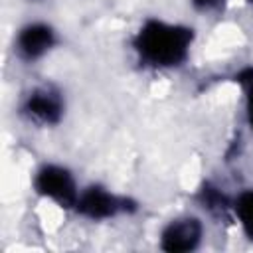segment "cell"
<instances>
[{"label":"cell","mask_w":253,"mask_h":253,"mask_svg":"<svg viewBox=\"0 0 253 253\" xmlns=\"http://www.w3.org/2000/svg\"><path fill=\"white\" fill-rule=\"evenodd\" d=\"M231 211L237 217L243 233L253 239V188L241 190L233 202H231Z\"/></svg>","instance_id":"cell-7"},{"label":"cell","mask_w":253,"mask_h":253,"mask_svg":"<svg viewBox=\"0 0 253 253\" xmlns=\"http://www.w3.org/2000/svg\"><path fill=\"white\" fill-rule=\"evenodd\" d=\"M249 2H251V4H253V0H249Z\"/></svg>","instance_id":"cell-12"},{"label":"cell","mask_w":253,"mask_h":253,"mask_svg":"<svg viewBox=\"0 0 253 253\" xmlns=\"http://www.w3.org/2000/svg\"><path fill=\"white\" fill-rule=\"evenodd\" d=\"M204 221L198 215L182 213L168 219L158 233V247L166 253H190L204 241Z\"/></svg>","instance_id":"cell-6"},{"label":"cell","mask_w":253,"mask_h":253,"mask_svg":"<svg viewBox=\"0 0 253 253\" xmlns=\"http://www.w3.org/2000/svg\"><path fill=\"white\" fill-rule=\"evenodd\" d=\"M67 113V101L61 87L51 81H42L22 95L18 103V115L36 128H55L63 123Z\"/></svg>","instance_id":"cell-2"},{"label":"cell","mask_w":253,"mask_h":253,"mask_svg":"<svg viewBox=\"0 0 253 253\" xmlns=\"http://www.w3.org/2000/svg\"><path fill=\"white\" fill-rule=\"evenodd\" d=\"M192 10L198 12V14H204V16H210V14H215V12H221L227 4V0H188Z\"/></svg>","instance_id":"cell-10"},{"label":"cell","mask_w":253,"mask_h":253,"mask_svg":"<svg viewBox=\"0 0 253 253\" xmlns=\"http://www.w3.org/2000/svg\"><path fill=\"white\" fill-rule=\"evenodd\" d=\"M32 188L40 198L63 210H73L81 192L75 174L65 164L59 162H43L34 172Z\"/></svg>","instance_id":"cell-3"},{"label":"cell","mask_w":253,"mask_h":253,"mask_svg":"<svg viewBox=\"0 0 253 253\" xmlns=\"http://www.w3.org/2000/svg\"><path fill=\"white\" fill-rule=\"evenodd\" d=\"M134 210H136V202L101 184H89L81 188L77 204L73 208L77 215L89 221H109L119 215L132 213Z\"/></svg>","instance_id":"cell-5"},{"label":"cell","mask_w":253,"mask_h":253,"mask_svg":"<svg viewBox=\"0 0 253 253\" xmlns=\"http://www.w3.org/2000/svg\"><path fill=\"white\" fill-rule=\"evenodd\" d=\"M200 202H202L204 208H208L210 211H225V210H231L233 198L225 196L219 188H215V186H211V184H206V186L200 190Z\"/></svg>","instance_id":"cell-8"},{"label":"cell","mask_w":253,"mask_h":253,"mask_svg":"<svg viewBox=\"0 0 253 253\" xmlns=\"http://www.w3.org/2000/svg\"><path fill=\"white\" fill-rule=\"evenodd\" d=\"M196 32L182 22L146 18L132 36V51L140 65L154 71L182 67L192 51Z\"/></svg>","instance_id":"cell-1"},{"label":"cell","mask_w":253,"mask_h":253,"mask_svg":"<svg viewBox=\"0 0 253 253\" xmlns=\"http://www.w3.org/2000/svg\"><path fill=\"white\" fill-rule=\"evenodd\" d=\"M239 83L243 85V93H245V121L249 130L253 132V67L243 69L239 75Z\"/></svg>","instance_id":"cell-9"},{"label":"cell","mask_w":253,"mask_h":253,"mask_svg":"<svg viewBox=\"0 0 253 253\" xmlns=\"http://www.w3.org/2000/svg\"><path fill=\"white\" fill-rule=\"evenodd\" d=\"M26 2H32V4H42V2H47V0H26Z\"/></svg>","instance_id":"cell-11"},{"label":"cell","mask_w":253,"mask_h":253,"mask_svg":"<svg viewBox=\"0 0 253 253\" xmlns=\"http://www.w3.org/2000/svg\"><path fill=\"white\" fill-rule=\"evenodd\" d=\"M59 42L61 38L53 24L45 20H30L22 24L14 34L12 51L20 63L34 65L45 59L59 45Z\"/></svg>","instance_id":"cell-4"}]
</instances>
